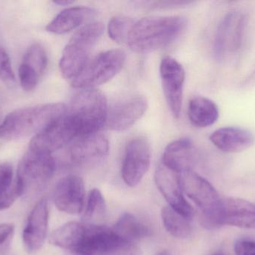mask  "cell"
<instances>
[{
  "label": "cell",
  "instance_id": "6da1fadb",
  "mask_svg": "<svg viewBox=\"0 0 255 255\" xmlns=\"http://www.w3.org/2000/svg\"><path fill=\"white\" fill-rule=\"evenodd\" d=\"M187 24V19L182 16H147L135 22L127 43L134 52H154L175 41Z\"/></svg>",
  "mask_w": 255,
  "mask_h": 255
},
{
  "label": "cell",
  "instance_id": "7a4b0ae2",
  "mask_svg": "<svg viewBox=\"0 0 255 255\" xmlns=\"http://www.w3.org/2000/svg\"><path fill=\"white\" fill-rule=\"evenodd\" d=\"M67 106L50 103L21 108L10 112L0 124V138L17 140L34 136L64 116Z\"/></svg>",
  "mask_w": 255,
  "mask_h": 255
},
{
  "label": "cell",
  "instance_id": "3957f363",
  "mask_svg": "<svg viewBox=\"0 0 255 255\" xmlns=\"http://www.w3.org/2000/svg\"><path fill=\"white\" fill-rule=\"evenodd\" d=\"M106 95L97 88L81 89L67 107V115L76 136L99 133L109 116Z\"/></svg>",
  "mask_w": 255,
  "mask_h": 255
},
{
  "label": "cell",
  "instance_id": "277c9868",
  "mask_svg": "<svg viewBox=\"0 0 255 255\" xmlns=\"http://www.w3.org/2000/svg\"><path fill=\"white\" fill-rule=\"evenodd\" d=\"M101 22H93L79 28L70 38L61 55L59 68L64 79L73 81L89 61L90 53L104 31Z\"/></svg>",
  "mask_w": 255,
  "mask_h": 255
},
{
  "label": "cell",
  "instance_id": "5b68a950",
  "mask_svg": "<svg viewBox=\"0 0 255 255\" xmlns=\"http://www.w3.org/2000/svg\"><path fill=\"white\" fill-rule=\"evenodd\" d=\"M183 191L199 208L201 223L208 229L217 228V215L222 198L212 184L193 170L180 174Z\"/></svg>",
  "mask_w": 255,
  "mask_h": 255
},
{
  "label": "cell",
  "instance_id": "8992f818",
  "mask_svg": "<svg viewBox=\"0 0 255 255\" xmlns=\"http://www.w3.org/2000/svg\"><path fill=\"white\" fill-rule=\"evenodd\" d=\"M75 255H141L139 247L103 226H88Z\"/></svg>",
  "mask_w": 255,
  "mask_h": 255
},
{
  "label": "cell",
  "instance_id": "52a82bcc",
  "mask_svg": "<svg viewBox=\"0 0 255 255\" xmlns=\"http://www.w3.org/2000/svg\"><path fill=\"white\" fill-rule=\"evenodd\" d=\"M55 162L52 154L28 148L18 166L16 181L22 196L43 189L52 179Z\"/></svg>",
  "mask_w": 255,
  "mask_h": 255
},
{
  "label": "cell",
  "instance_id": "ba28073f",
  "mask_svg": "<svg viewBox=\"0 0 255 255\" xmlns=\"http://www.w3.org/2000/svg\"><path fill=\"white\" fill-rule=\"evenodd\" d=\"M126 53L121 49L105 51L88 61L78 77L72 81V85L79 89L96 88L115 77L124 67Z\"/></svg>",
  "mask_w": 255,
  "mask_h": 255
},
{
  "label": "cell",
  "instance_id": "9c48e42d",
  "mask_svg": "<svg viewBox=\"0 0 255 255\" xmlns=\"http://www.w3.org/2000/svg\"><path fill=\"white\" fill-rule=\"evenodd\" d=\"M151 148L147 139L136 137L128 143L123 160L121 175L127 186L135 187L149 169Z\"/></svg>",
  "mask_w": 255,
  "mask_h": 255
},
{
  "label": "cell",
  "instance_id": "30bf717a",
  "mask_svg": "<svg viewBox=\"0 0 255 255\" xmlns=\"http://www.w3.org/2000/svg\"><path fill=\"white\" fill-rule=\"evenodd\" d=\"M160 75L166 103L172 115L178 118L182 108L185 70L176 59L165 56L160 61Z\"/></svg>",
  "mask_w": 255,
  "mask_h": 255
},
{
  "label": "cell",
  "instance_id": "8fae6325",
  "mask_svg": "<svg viewBox=\"0 0 255 255\" xmlns=\"http://www.w3.org/2000/svg\"><path fill=\"white\" fill-rule=\"evenodd\" d=\"M247 25L245 14L238 11L229 12L221 19L214 42V53L217 60H222L228 51L235 52L241 47Z\"/></svg>",
  "mask_w": 255,
  "mask_h": 255
},
{
  "label": "cell",
  "instance_id": "7c38bea8",
  "mask_svg": "<svg viewBox=\"0 0 255 255\" xmlns=\"http://www.w3.org/2000/svg\"><path fill=\"white\" fill-rule=\"evenodd\" d=\"M154 179L159 191L169 207L183 217L192 220L194 210L184 197L180 174L170 170L160 163L156 169Z\"/></svg>",
  "mask_w": 255,
  "mask_h": 255
},
{
  "label": "cell",
  "instance_id": "4fadbf2b",
  "mask_svg": "<svg viewBox=\"0 0 255 255\" xmlns=\"http://www.w3.org/2000/svg\"><path fill=\"white\" fill-rule=\"evenodd\" d=\"M71 142L69 157L75 164H94L102 161L109 154V140L101 133L79 136Z\"/></svg>",
  "mask_w": 255,
  "mask_h": 255
},
{
  "label": "cell",
  "instance_id": "5bb4252c",
  "mask_svg": "<svg viewBox=\"0 0 255 255\" xmlns=\"http://www.w3.org/2000/svg\"><path fill=\"white\" fill-rule=\"evenodd\" d=\"M54 203L61 212L79 214L85 207V186L83 180L76 175L61 178L54 190Z\"/></svg>",
  "mask_w": 255,
  "mask_h": 255
},
{
  "label": "cell",
  "instance_id": "9a60e30c",
  "mask_svg": "<svg viewBox=\"0 0 255 255\" xmlns=\"http://www.w3.org/2000/svg\"><path fill=\"white\" fill-rule=\"evenodd\" d=\"M229 226L255 230V205L238 198H222L217 215V228Z\"/></svg>",
  "mask_w": 255,
  "mask_h": 255
},
{
  "label": "cell",
  "instance_id": "2e32d148",
  "mask_svg": "<svg viewBox=\"0 0 255 255\" xmlns=\"http://www.w3.org/2000/svg\"><path fill=\"white\" fill-rule=\"evenodd\" d=\"M76 138L77 136L66 112L64 116L34 136L28 148L52 154Z\"/></svg>",
  "mask_w": 255,
  "mask_h": 255
},
{
  "label": "cell",
  "instance_id": "e0dca14e",
  "mask_svg": "<svg viewBox=\"0 0 255 255\" xmlns=\"http://www.w3.org/2000/svg\"><path fill=\"white\" fill-rule=\"evenodd\" d=\"M49 206L46 199L39 201L28 216L22 232V242L28 253H35L43 247L47 235Z\"/></svg>",
  "mask_w": 255,
  "mask_h": 255
},
{
  "label": "cell",
  "instance_id": "ac0fdd59",
  "mask_svg": "<svg viewBox=\"0 0 255 255\" xmlns=\"http://www.w3.org/2000/svg\"><path fill=\"white\" fill-rule=\"evenodd\" d=\"M148 102L143 96H135L119 103L109 112L106 125L116 131L127 130L146 112Z\"/></svg>",
  "mask_w": 255,
  "mask_h": 255
},
{
  "label": "cell",
  "instance_id": "d6986e66",
  "mask_svg": "<svg viewBox=\"0 0 255 255\" xmlns=\"http://www.w3.org/2000/svg\"><path fill=\"white\" fill-rule=\"evenodd\" d=\"M197 151L191 139L182 138L169 143L165 148L161 163L178 174L193 170Z\"/></svg>",
  "mask_w": 255,
  "mask_h": 255
},
{
  "label": "cell",
  "instance_id": "ffe728a7",
  "mask_svg": "<svg viewBox=\"0 0 255 255\" xmlns=\"http://www.w3.org/2000/svg\"><path fill=\"white\" fill-rule=\"evenodd\" d=\"M211 142L225 153H241L251 148L255 142L254 133L238 127H222L210 136Z\"/></svg>",
  "mask_w": 255,
  "mask_h": 255
},
{
  "label": "cell",
  "instance_id": "44dd1931",
  "mask_svg": "<svg viewBox=\"0 0 255 255\" xmlns=\"http://www.w3.org/2000/svg\"><path fill=\"white\" fill-rule=\"evenodd\" d=\"M95 13V10L91 7L83 6L67 7L47 24L46 30L53 34H66L79 27Z\"/></svg>",
  "mask_w": 255,
  "mask_h": 255
},
{
  "label": "cell",
  "instance_id": "7402d4cb",
  "mask_svg": "<svg viewBox=\"0 0 255 255\" xmlns=\"http://www.w3.org/2000/svg\"><path fill=\"white\" fill-rule=\"evenodd\" d=\"M188 117L195 127L204 128L217 122L220 117V111L217 105L211 99L196 97L189 103Z\"/></svg>",
  "mask_w": 255,
  "mask_h": 255
},
{
  "label": "cell",
  "instance_id": "603a6c76",
  "mask_svg": "<svg viewBox=\"0 0 255 255\" xmlns=\"http://www.w3.org/2000/svg\"><path fill=\"white\" fill-rule=\"evenodd\" d=\"M86 226L77 222H70L61 226L51 235L49 241L52 245L74 254L82 243Z\"/></svg>",
  "mask_w": 255,
  "mask_h": 255
},
{
  "label": "cell",
  "instance_id": "cb8c5ba5",
  "mask_svg": "<svg viewBox=\"0 0 255 255\" xmlns=\"http://www.w3.org/2000/svg\"><path fill=\"white\" fill-rule=\"evenodd\" d=\"M112 230L123 239L132 243L151 235V229L129 213H126L120 217Z\"/></svg>",
  "mask_w": 255,
  "mask_h": 255
},
{
  "label": "cell",
  "instance_id": "d4e9b609",
  "mask_svg": "<svg viewBox=\"0 0 255 255\" xmlns=\"http://www.w3.org/2000/svg\"><path fill=\"white\" fill-rule=\"evenodd\" d=\"M160 214L165 229L173 238L187 239L191 235V220L183 217L169 206L162 208Z\"/></svg>",
  "mask_w": 255,
  "mask_h": 255
},
{
  "label": "cell",
  "instance_id": "484cf974",
  "mask_svg": "<svg viewBox=\"0 0 255 255\" xmlns=\"http://www.w3.org/2000/svg\"><path fill=\"white\" fill-rule=\"evenodd\" d=\"M106 217V201L100 190L94 189L88 194L82 221L85 226H103Z\"/></svg>",
  "mask_w": 255,
  "mask_h": 255
},
{
  "label": "cell",
  "instance_id": "4316f807",
  "mask_svg": "<svg viewBox=\"0 0 255 255\" xmlns=\"http://www.w3.org/2000/svg\"><path fill=\"white\" fill-rule=\"evenodd\" d=\"M22 62L34 69L42 77L47 67L46 49L40 43H33L25 52Z\"/></svg>",
  "mask_w": 255,
  "mask_h": 255
},
{
  "label": "cell",
  "instance_id": "83f0119b",
  "mask_svg": "<svg viewBox=\"0 0 255 255\" xmlns=\"http://www.w3.org/2000/svg\"><path fill=\"white\" fill-rule=\"evenodd\" d=\"M134 23L135 21L128 16H115L109 21L108 26L109 37L117 43H127L129 34Z\"/></svg>",
  "mask_w": 255,
  "mask_h": 255
},
{
  "label": "cell",
  "instance_id": "f1b7e54d",
  "mask_svg": "<svg viewBox=\"0 0 255 255\" xmlns=\"http://www.w3.org/2000/svg\"><path fill=\"white\" fill-rule=\"evenodd\" d=\"M18 76L21 87L27 92L35 89L41 78L34 69L22 62L19 65Z\"/></svg>",
  "mask_w": 255,
  "mask_h": 255
},
{
  "label": "cell",
  "instance_id": "f546056e",
  "mask_svg": "<svg viewBox=\"0 0 255 255\" xmlns=\"http://www.w3.org/2000/svg\"><path fill=\"white\" fill-rule=\"evenodd\" d=\"M22 196V188L15 179L10 186L0 192V211L10 208Z\"/></svg>",
  "mask_w": 255,
  "mask_h": 255
},
{
  "label": "cell",
  "instance_id": "4dcf8cb0",
  "mask_svg": "<svg viewBox=\"0 0 255 255\" xmlns=\"http://www.w3.org/2000/svg\"><path fill=\"white\" fill-rule=\"evenodd\" d=\"M0 79L7 85H11L15 82V75L12 69L10 57L1 45H0Z\"/></svg>",
  "mask_w": 255,
  "mask_h": 255
},
{
  "label": "cell",
  "instance_id": "1f68e13d",
  "mask_svg": "<svg viewBox=\"0 0 255 255\" xmlns=\"http://www.w3.org/2000/svg\"><path fill=\"white\" fill-rule=\"evenodd\" d=\"M236 255H255V241L253 240L241 239L235 245Z\"/></svg>",
  "mask_w": 255,
  "mask_h": 255
},
{
  "label": "cell",
  "instance_id": "d6a6232c",
  "mask_svg": "<svg viewBox=\"0 0 255 255\" xmlns=\"http://www.w3.org/2000/svg\"><path fill=\"white\" fill-rule=\"evenodd\" d=\"M13 169L10 164H0V192L7 188L12 183Z\"/></svg>",
  "mask_w": 255,
  "mask_h": 255
},
{
  "label": "cell",
  "instance_id": "836d02e7",
  "mask_svg": "<svg viewBox=\"0 0 255 255\" xmlns=\"http://www.w3.org/2000/svg\"><path fill=\"white\" fill-rule=\"evenodd\" d=\"M145 4H148L147 7L151 8H170V7H181V6L187 5L191 4L190 1H147Z\"/></svg>",
  "mask_w": 255,
  "mask_h": 255
},
{
  "label": "cell",
  "instance_id": "e575fe53",
  "mask_svg": "<svg viewBox=\"0 0 255 255\" xmlns=\"http://www.w3.org/2000/svg\"><path fill=\"white\" fill-rule=\"evenodd\" d=\"M14 230V226L11 224L0 225V246L4 244L10 238Z\"/></svg>",
  "mask_w": 255,
  "mask_h": 255
},
{
  "label": "cell",
  "instance_id": "d590c367",
  "mask_svg": "<svg viewBox=\"0 0 255 255\" xmlns=\"http://www.w3.org/2000/svg\"><path fill=\"white\" fill-rule=\"evenodd\" d=\"M55 4H59V5H70V4H73L74 1H70V0H56V1H53Z\"/></svg>",
  "mask_w": 255,
  "mask_h": 255
},
{
  "label": "cell",
  "instance_id": "8d00e7d4",
  "mask_svg": "<svg viewBox=\"0 0 255 255\" xmlns=\"http://www.w3.org/2000/svg\"><path fill=\"white\" fill-rule=\"evenodd\" d=\"M157 255H173L172 254L171 252L169 250H163V251L160 252Z\"/></svg>",
  "mask_w": 255,
  "mask_h": 255
},
{
  "label": "cell",
  "instance_id": "74e56055",
  "mask_svg": "<svg viewBox=\"0 0 255 255\" xmlns=\"http://www.w3.org/2000/svg\"><path fill=\"white\" fill-rule=\"evenodd\" d=\"M213 255H226L223 254V253H214V254Z\"/></svg>",
  "mask_w": 255,
  "mask_h": 255
}]
</instances>
